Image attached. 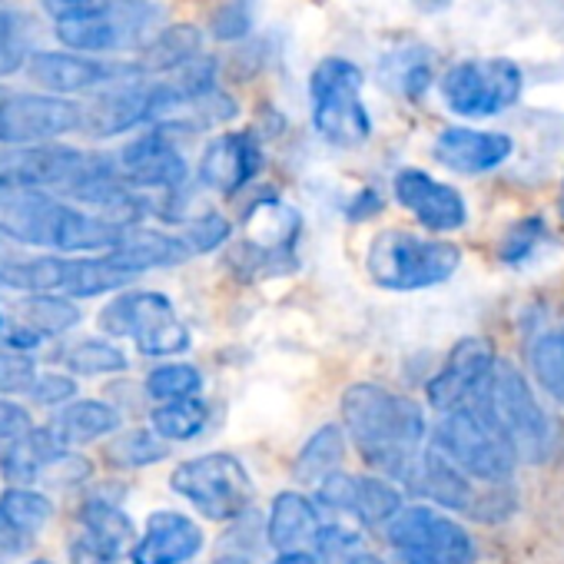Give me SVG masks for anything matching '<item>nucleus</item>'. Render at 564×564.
I'll use <instances>...</instances> for the list:
<instances>
[{
	"label": "nucleus",
	"instance_id": "nucleus-53",
	"mask_svg": "<svg viewBox=\"0 0 564 564\" xmlns=\"http://www.w3.org/2000/svg\"><path fill=\"white\" fill-rule=\"evenodd\" d=\"M216 564H246V561L242 557H219Z\"/></svg>",
	"mask_w": 564,
	"mask_h": 564
},
{
	"label": "nucleus",
	"instance_id": "nucleus-11",
	"mask_svg": "<svg viewBox=\"0 0 564 564\" xmlns=\"http://www.w3.org/2000/svg\"><path fill=\"white\" fill-rule=\"evenodd\" d=\"M163 21L160 8L150 0H113V4L87 21H67L57 28V37L70 51H87V54H110V51H130V47H147L160 31L156 24Z\"/></svg>",
	"mask_w": 564,
	"mask_h": 564
},
{
	"label": "nucleus",
	"instance_id": "nucleus-24",
	"mask_svg": "<svg viewBox=\"0 0 564 564\" xmlns=\"http://www.w3.org/2000/svg\"><path fill=\"white\" fill-rule=\"evenodd\" d=\"M147 120H150V87H140L133 80L113 84V90L100 94L84 110V130L94 137H117Z\"/></svg>",
	"mask_w": 564,
	"mask_h": 564
},
{
	"label": "nucleus",
	"instance_id": "nucleus-39",
	"mask_svg": "<svg viewBox=\"0 0 564 564\" xmlns=\"http://www.w3.org/2000/svg\"><path fill=\"white\" fill-rule=\"evenodd\" d=\"M163 442L166 438L156 435V432L133 429V432H123L120 438H113L110 448H107V455L120 468H143V465H153V462H163L166 458V445Z\"/></svg>",
	"mask_w": 564,
	"mask_h": 564
},
{
	"label": "nucleus",
	"instance_id": "nucleus-27",
	"mask_svg": "<svg viewBox=\"0 0 564 564\" xmlns=\"http://www.w3.org/2000/svg\"><path fill=\"white\" fill-rule=\"evenodd\" d=\"M409 485H412L419 495H429V498H432L435 505H442V508H455V511L471 508V485L465 481L462 468H458L452 458H445L438 448L422 452V458H419V465H415Z\"/></svg>",
	"mask_w": 564,
	"mask_h": 564
},
{
	"label": "nucleus",
	"instance_id": "nucleus-50",
	"mask_svg": "<svg viewBox=\"0 0 564 564\" xmlns=\"http://www.w3.org/2000/svg\"><path fill=\"white\" fill-rule=\"evenodd\" d=\"M326 564H386L379 554H369V551H343V554H333Z\"/></svg>",
	"mask_w": 564,
	"mask_h": 564
},
{
	"label": "nucleus",
	"instance_id": "nucleus-42",
	"mask_svg": "<svg viewBox=\"0 0 564 564\" xmlns=\"http://www.w3.org/2000/svg\"><path fill=\"white\" fill-rule=\"evenodd\" d=\"M180 239L189 246V252H209V249H216V246H223L229 239V223H226L223 213H203V216H196V219H189L183 226Z\"/></svg>",
	"mask_w": 564,
	"mask_h": 564
},
{
	"label": "nucleus",
	"instance_id": "nucleus-13",
	"mask_svg": "<svg viewBox=\"0 0 564 564\" xmlns=\"http://www.w3.org/2000/svg\"><path fill=\"white\" fill-rule=\"evenodd\" d=\"M140 74H143L140 64H107L94 57L57 54V51L31 57V77L51 94H84V90L107 87V84L137 80Z\"/></svg>",
	"mask_w": 564,
	"mask_h": 564
},
{
	"label": "nucleus",
	"instance_id": "nucleus-52",
	"mask_svg": "<svg viewBox=\"0 0 564 564\" xmlns=\"http://www.w3.org/2000/svg\"><path fill=\"white\" fill-rule=\"evenodd\" d=\"M445 4H448V0H415L419 11H442Z\"/></svg>",
	"mask_w": 564,
	"mask_h": 564
},
{
	"label": "nucleus",
	"instance_id": "nucleus-6",
	"mask_svg": "<svg viewBox=\"0 0 564 564\" xmlns=\"http://www.w3.org/2000/svg\"><path fill=\"white\" fill-rule=\"evenodd\" d=\"M432 438L445 458L481 481H508L514 471V448L475 405L448 409L438 419Z\"/></svg>",
	"mask_w": 564,
	"mask_h": 564
},
{
	"label": "nucleus",
	"instance_id": "nucleus-21",
	"mask_svg": "<svg viewBox=\"0 0 564 564\" xmlns=\"http://www.w3.org/2000/svg\"><path fill=\"white\" fill-rule=\"evenodd\" d=\"M80 521H84V534L77 541V554H87L94 564L117 561L123 551H133L137 544L133 521L113 501L90 498L80 511Z\"/></svg>",
	"mask_w": 564,
	"mask_h": 564
},
{
	"label": "nucleus",
	"instance_id": "nucleus-32",
	"mask_svg": "<svg viewBox=\"0 0 564 564\" xmlns=\"http://www.w3.org/2000/svg\"><path fill=\"white\" fill-rule=\"evenodd\" d=\"M382 80L402 94V97H419L429 80H432V61H429V51L419 47V44H405L392 54H386L382 61Z\"/></svg>",
	"mask_w": 564,
	"mask_h": 564
},
{
	"label": "nucleus",
	"instance_id": "nucleus-55",
	"mask_svg": "<svg viewBox=\"0 0 564 564\" xmlns=\"http://www.w3.org/2000/svg\"><path fill=\"white\" fill-rule=\"evenodd\" d=\"M561 209H564V196H561Z\"/></svg>",
	"mask_w": 564,
	"mask_h": 564
},
{
	"label": "nucleus",
	"instance_id": "nucleus-47",
	"mask_svg": "<svg viewBox=\"0 0 564 564\" xmlns=\"http://www.w3.org/2000/svg\"><path fill=\"white\" fill-rule=\"evenodd\" d=\"M90 475V462L80 458V455H70V452H61L47 468H44V478L57 481V485H77Z\"/></svg>",
	"mask_w": 564,
	"mask_h": 564
},
{
	"label": "nucleus",
	"instance_id": "nucleus-29",
	"mask_svg": "<svg viewBox=\"0 0 564 564\" xmlns=\"http://www.w3.org/2000/svg\"><path fill=\"white\" fill-rule=\"evenodd\" d=\"M130 279L133 275L123 272L117 262H110L107 252L100 259H67L61 293L70 300H90V296H104L110 290H123Z\"/></svg>",
	"mask_w": 564,
	"mask_h": 564
},
{
	"label": "nucleus",
	"instance_id": "nucleus-18",
	"mask_svg": "<svg viewBox=\"0 0 564 564\" xmlns=\"http://www.w3.org/2000/svg\"><path fill=\"white\" fill-rule=\"evenodd\" d=\"M435 160L455 173H488L498 163L508 160L511 153V137L495 133V130H468V127H452L442 130L435 140Z\"/></svg>",
	"mask_w": 564,
	"mask_h": 564
},
{
	"label": "nucleus",
	"instance_id": "nucleus-45",
	"mask_svg": "<svg viewBox=\"0 0 564 564\" xmlns=\"http://www.w3.org/2000/svg\"><path fill=\"white\" fill-rule=\"evenodd\" d=\"M77 395V382L70 376H61V372H44L37 376L34 389H31V399L37 405H64Z\"/></svg>",
	"mask_w": 564,
	"mask_h": 564
},
{
	"label": "nucleus",
	"instance_id": "nucleus-5",
	"mask_svg": "<svg viewBox=\"0 0 564 564\" xmlns=\"http://www.w3.org/2000/svg\"><path fill=\"white\" fill-rule=\"evenodd\" d=\"M362 70L346 57H326L310 80L313 127L333 147H362L372 133V120L362 104Z\"/></svg>",
	"mask_w": 564,
	"mask_h": 564
},
{
	"label": "nucleus",
	"instance_id": "nucleus-7",
	"mask_svg": "<svg viewBox=\"0 0 564 564\" xmlns=\"http://www.w3.org/2000/svg\"><path fill=\"white\" fill-rule=\"evenodd\" d=\"M100 329L133 339L143 356H180L189 349V329L163 293H123L110 300L100 313Z\"/></svg>",
	"mask_w": 564,
	"mask_h": 564
},
{
	"label": "nucleus",
	"instance_id": "nucleus-26",
	"mask_svg": "<svg viewBox=\"0 0 564 564\" xmlns=\"http://www.w3.org/2000/svg\"><path fill=\"white\" fill-rule=\"evenodd\" d=\"M67 452V445L61 442V435L51 429H31L28 435H18V438H4L0 445V471H4L11 481L24 485V481H34L44 475V468L61 455Z\"/></svg>",
	"mask_w": 564,
	"mask_h": 564
},
{
	"label": "nucleus",
	"instance_id": "nucleus-36",
	"mask_svg": "<svg viewBox=\"0 0 564 564\" xmlns=\"http://www.w3.org/2000/svg\"><path fill=\"white\" fill-rule=\"evenodd\" d=\"M531 369L541 389L564 405V329H551L531 346Z\"/></svg>",
	"mask_w": 564,
	"mask_h": 564
},
{
	"label": "nucleus",
	"instance_id": "nucleus-22",
	"mask_svg": "<svg viewBox=\"0 0 564 564\" xmlns=\"http://www.w3.org/2000/svg\"><path fill=\"white\" fill-rule=\"evenodd\" d=\"M296 236H300V213L279 199H265V203L252 206L246 216L242 252L252 256L259 265H265V259L286 256L290 246L296 242Z\"/></svg>",
	"mask_w": 564,
	"mask_h": 564
},
{
	"label": "nucleus",
	"instance_id": "nucleus-38",
	"mask_svg": "<svg viewBox=\"0 0 564 564\" xmlns=\"http://www.w3.org/2000/svg\"><path fill=\"white\" fill-rule=\"evenodd\" d=\"M64 362L74 376H110V372L127 369V356L113 343H104V339H84L70 346Z\"/></svg>",
	"mask_w": 564,
	"mask_h": 564
},
{
	"label": "nucleus",
	"instance_id": "nucleus-30",
	"mask_svg": "<svg viewBox=\"0 0 564 564\" xmlns=\"http://www.w3.org/2000/svg\"><path fill=\"white\" fill-rule=\"evenodd\" d=\"M199 47H203V37H199V31L193 24L166 28L143 47L140 70H163V74L180 70V67H186L189 61L199 57Z\"/></svg>",
	"mask_w": 564,
	"mask_h": 564
},
{
	"label": "nucleus",
	"instance_id": "nucleus-49",
	"mask_svg": "<svg viewBox=\"0 0 564 564\" xmlns=\"http://www.w3.org/2000/svg\"><path fill=\"white\" fill-rule=\"evenodd\" d=\"M28 541H31L28 534H21L14 524H8V521H4V514H0V551L18 554V551H24V544H28Z\"/></svg>",
	"mask_w": 564,
	"mask_h": 564
},
{
	"label": "nucleus",
	"instance_id": "nucleus-23",
	"mask_svg": "<svg viewBox=\"0 0 564 564\" xmlns=\"http://www.w3.org/2000/svg\"><path fill=\"white\" fill-rule=\"evenodd\" d=\"M323 521L316 505L300 491H279L269 511V541L279 554L316 547Z\"/></svg>",
	"mask_w": 564,
	"mask_h": 564
},
{
	"label": "nucleus",
	"instance_id": "nucleus-14",
	"mask_svg": "<svg viewBox=\"0 0 564 564\" xmlns=\"http://www.w3.org/2000/svg\"><path fill=\"white\" fill-rule=\"evenodd\" d=\"M395 199L432 232H452L462 229L468 219V206L462 199L458 189H452L448 183H438L435 176L422 173V170H399L392 180Z\"/></svg>",
	"mask_w": 564,
	"mask_h": 564
},
{
	"label": "nucleus",
	"instance_id": "nucleus-19",
	"mask_svg": "<svg viewBox=\"0 0 564 564\" xmlns=\"http://www.w3.org/2000/svg\"><path fill=\"white\" fill-rule=\"evenodd\" d=\"M259 163H262V153L252 133H223L206 147L199 160V180L209 189L236 193L256 176Z\"/></svg>",
	"mask_w": 564,
	"mask_h": 564
},
{
	"label": "nucleus",
	"instance_id": "nucleus-2",
	"mask_svg": "<svg viewBox=\"0 0 564 564\" xmlns=\"http://www.w3.org/2000/svg\"><path fill=\"white\" fill-rule=\"evenodd\" d=\"M130 223L110 216H87L44 189L11 186L0 193V229L28 246H54L67 252H107L113 249Z\"/></svg>",
	"mask_w": 564,
	"mask_h": 564
},
{
	"label": "nucleus",
	"instance_id": "nucleus-28",
	"mask_svg": "<svg viewBox=\"0 0 564 564\" xmlns=\"http://www.w3.org/2000/svg\"><path fill=\"white\" fill-rule=\"evenodd\" d=\"M117 429H120V412L97 399L70 402L54 422V432L61 435L64 445H84V442L104 438Z\"/></svg>",
	"mask_w": 564,
	"mask_h": 564
},
{
	"label": "nucleus",
	"instance_id": "nucleus-1",
	"mask_svg": "<svg viewBox=\"0 0 564 564\" xmlns=\"http://www.w3.org/2000/svg\"><path fill=\"white\" fill-rule=\"evenodd\" d=\"M343 419L362 458L409 485L425 442L422 409L386 386L359 382L343 392Z\"/></svg>",
	"mask_w": 564,
	"mask_h": 564
},
{
	"label": "nucleus",
	"instance_id": "nucleus-33",
	"mask_svg": "<svg viewBox=\"0 0 564 564\" xmlns=\"http://www.w3.org/2000/svg\"><path fill=\"white\" fill-rule=\"evenodd\" d=\"M206 419H209L206 402L189 395V399H173V402H163L160 409H153L150 425L166 442H186V438H196L206 429Z\"/></svg>",
	"mask_w": 564,
	"mask_h": 564
},
{
	"label": "nucleus",
	"instance_id": "nucleus-15",
	"mask_svg": "<svg viewBox=\"0 0 564 564\" xmlns=\"http://www.w3.org/2000/svg\"><path fill=\"white\" fill-rule=\"evenodd\" d=\"M120 173L143 189H163L173 193L186 180V160L166 137V130H153L147 137H137L123 147L117 156Z\"/></svg>",
	"mask_w": 564,
	"mask_h": 564
},
{
	"label": "nucleus",
	"instance_id": "nucleus-17",
	"mask_svg": "<svg viewBox=\"0 0 564 564\" xmlns=\"http://www.w3.org/2000/svg\"><path fill=\"white\" fill-rule=\"evenodd\" d=\"M319 501L336 511H349L366 524L389 521L402 511V491L372 475H329L319 485Z\"/></svg>",
	"mask_w": 564,
	"mask_h": 564
},
{
	"label": "nucleus",
	"instance_id": "nucleus-40",
	"mask_svg": "<svg viewBox=\"0 0 564 564\" xmlns=\"http://www.w3.org/2000/svg\"><path fill=\"white\" fill-rule=\"evenodd\" d=\"M203 389V376L196 366H186V362H170V366H160L147 376V392L156 399V402H173V399H189Z\"/></svg>",
	"mask_w": 564,
	"mask_h": 564
},
{
	"label": "nucleus",
	"instance_id": "nucleus-51",
	"mask_svg": "<svg viewBox=\"0 0 564 564\" xmlns=\"http://www.w3.org/2000/svg\"><path fill=\"white\" fill-rule=\"evenodd\" d=\"M275 564H319L310 551H290V554H279Z\"/></svg>",
	"mask_w": 564,
	"mask_h": 564
},
{
	"label": "nucleus",
	"instance_id": "nucleus-8",
	"mask_svg": "<svg viewBox=\"0 0 564 564\" xmlns=\"http://www.w3.org/2000/svg\"><path fill=\"white\" fill-rule=\"evenodd\" d=\"M170 485L209 521H232L252 501V481H249L242 462L226 452H213V455L183 462L170 475Z\"/></svg>",
	"mask_w": 564,
	"mask_h": 564
},
{
	"label": "nucleus",
	"instance_id": "nucleus-41",
	"mask_svg": "<svg viewBox=\"0 0 564 564\" xmlns=\"http://www.w3.org/2000/svg\"><path fill=\"white\" fill-rule=\"evenodd\" d=\"M37 382V366L24 349L0 352V392L4 395H24Z\"/></svg>",
	"mask_w": 564,
	"mask_h": 564
},
{
	"label": "nucleus",
	"instance_id": "nucleus-4",
	"mask_svg": "<svg viewBox=\"0 0 564 564\" xmlns=\"http://www.w3.org/2000/svg\"><path fill=\"white\" fill-rule=\"evenodd\" d=\"M462 262V252L455 242L429 239L409 229H382L372 236L366 252V269L382 290L412 293L429 290L438 282L452 279Z\"/></svg>",
	"mask_w": 564,
	"mask_h": 564
},
{
	"label": "nucleus",
	"instance_id": "nucleus-3",
	"mask_svg": "<svg viewBox=\"0 0 564 564\" xmlns=\"http://www.w3.org/2000/svg\"><path fill=\"white\" fill-rule=\"evenodd\" d=\"M475 409L508 438L521 462H544L557 448V425L538 405L524 376L508 362L495 359L485 386L475 395Z\"/></svg>",
	"mask_w": 564,
	"mask_h": 564
},
{
	"label": "nucleus",
	"instance_id": "nucleus-54",
	"mask_svg": "<svg viewBox=\"0 0 564 564\" xmlns=\"http://www.w3.org/2000/svg\"><path fill=\"white\" fill-rule=\"evenodd\" d=\"M31 564H51V561H31Z\"/></svg>",
	"mask_w": 564,
	"mask_h": 564
},
{
	"label": "nucleus",
	"instance_id": "nucleus-44",
	"mask_svg": "<svg viewBox=\"0 0 564 564\" xmlns=\"http://www.w3.org/2000/svg\"><path fill=\"white\" fill-rule=\"evenodd\" d=\"M541 232H544V223L538 219V216H531V219H524V223H518L508 236H505V246H501V259L505 262H521L534 246H538V239H541Z\"/></svg>",
	"mask_w": 564,
	"mask_h": 564
},
{
	"label": "nucleus",
	"instance_id": "nucleus-46",
	"mask_svg": "<svg viewBox=\"0 0 564 564\" xmlns=\"http://www.w3.org/2000/svg\"><path fill=\"white\" fill-rule=\"evenodd\" d=\"M249 31V8L246 0H229L213 14V34L219 41H236Z\"/></svg>",
	"mask_w": 564,
	"mask_h": 564
},
{
	"label": "nucleus",
	"instance_id": "nucleus-31",
	"mask_svg": "<svg viewBox=\"0 0 564 564\" xmlns=\"http://www.w3.org/2000/svg\"><path fill=\"white\" fill-rule=\"evenodd\" d=\"M346 458V435L339 425H323L300 452L296 458V478L310 485H323L329 475L343 468Z\"/></svg>",
	"mask_w": 564,
	"mask_h": 564
},
{
	"label": "nucleus",
	"instance_id": "nucleus-20",
	"mask_svg": "<svg viewBox=\"0 0 564 564\" xmlns=\"http://www.w3.org/2000/svg\"><path fill=\"white\" fill-rule=\"evenodd\" d=\"M203 547V531L196 521L176 511H156L147 521L143 538L133 544V564H183Z\"/></svg>",
	"mask_w": 564,
	"mask_h": 564
},
{
	"label": "nucleus",
	"instance_id": "nucleus-56",
	"mask_svg": "<svg viewBox=\"0 0 564 564\" xmlns=\"http://www.w3.org/2000/svg\"><path fill=\"white\" fill-rule=\"evenodd\" d=\"M0 236H4V229H0Z\"/></svg>",
	"mask_w": 564,
	"mask_h": 564
},
{
	"label": "nucleus",
	"instance_id": "nucleus-25",
	"mask_svg": "<svg viewBox=\"0 0 564 564\" xmlns=\"http://www.w3.org/2000/svg\"><path fill=\"white\" fill-rule=\"evenodd\" d=\"M110 262H117L123 272H130L133 279L147 269H156V265H176L183 259H189V246L176 236H166V232H156V229H140V226H127L123 239L107 249Z\"/></svg>",
	"mask_w": 564,
	"mask_h": 564
},
{
	"label": "nucleus",
	"instance_id": "nucleus-16",
	"mask_svg": "<svg viewBox=\"0 0 564 564\" xmlns=\"http://www.w3.org/2000/svg\"><path fill=\"white\" fill-rule=\"evenodd\" d=\"M491 366H495V352L485 339H462L452 349L442 372L429 382V402L442 412L471 402L485 386Z\"/></svg>",
	"mask_w": 564,
	"mask_h": 564
},
{
	"label": "nucleus",
	"instance_id": "nucleus-37",
	"mask_svg": "<svg viewBox=\"0 0 564 564\" xmlns=\"http://www.w3.org/2000/svg\"><path fill=\"white\" fill-rule=\"evenodd\" d=\"M37 37V21L24 11H0V74H11Z\"/></svg>",
	"mask_w": 564,
	"mask_h": 564
},
{
	"label": "nucleus",
	"instance_id": "nucleus-9",
	"mask_svg": "<svg viewBox=\"0 0 564 564\" xmlns=\"http://www.w3.org/2000/svg\"><path fill=\"white\" fill-rule=\"evenodd\" d=\"M389 544L405 564H475L478 557L471 534L432 508L399 511L389 524Z\"/></svg>",
	"mask_w": 564,
	"mask_h": 564
},
{
	"label": "nucleus",
	"instance_id": "nucleus-43",
	"mask_svg": "<svg viewBox=\"0 0 564 564\" xmlns=\"http://www.w3.org/2000/svg\"><path fill=\"white\" fill-rule=\"evenodd\" d=\"M110 4H113V0H41L44 14L54 18L57 24L97 18V14H104Z\"/></svg>",
	"mask_w": 564,
	"mask_h": 564
},
{
	"label": "nucleus",
	"instance_id": "nucleus-12",
	"mask_svg": "<svg viewBox=\"0 0 564 564\" xmlns=\"http://www.w3.org/2000/svg\"><path fill=\"white\" fill-rule=\"evenodd\" d=\"M84 127V107L61 94H14L0 87V143L37 147Z\"/></svg>",
	"mask_w": 564,
	"mask_h": 564
},
{
	"label": "nucleus",
	"instance_id": "nucleus-34",
	"mask_svg": "<svg viewBox=\"0 0 564 564\" xmlns=\"http://www.w3.org/2000/svg\"><path fill=\"white\" fill-rule=\"evenodd\" d=\"M18 313L41 336H61L80 323V310L67 296H54V293H34V296L21 300Z\"/></svg>",
	"mask_w": 564,
	"mask_h": 564
},
{
	"label": "nucleus",
	"instance_id": "nucleus-10",
	"mask_svg": "<svg viewBox=\"0 0 564 564\" xmlns=\"http://www.w3.org/2000/svg\"><path fill=\"white\" fill-rule=\"evenodd\" d=\"M521 70L508 57L462 61L442 77L445 104L462 117H495L521 97Z\"/></svg>",
	"mask_w": 564,
	"mask_h": 564
},
{
	"label": "nucleus",
	"instance_id": "nucleus-35",
	"mask_svg": "<svg viewBox=\"0 0 564 564\" xmlns=\"http://www.w3.org/2000/svg\"><path fill=\"white\" fill-rule=\"evenodd\" d=\"M0 514H4L8 524H14L21 534L31 538L54 518V501L31 488H8L0 495Z\"/></svg>",
	"mask_w": 564,
	"mask_h": 564
},
{
	"label": "nucleus",
	"instance_id": "nucleus-48",
	"mask_svg": "<svg viewBox=\"0 0 564 564\" xmlns=\"http://www.w3.org/2000/svg\"><path fill=\"white\" fill-rule=\"evenodd\" d=\"M31 429H34V422H31L28 409L0 399V438H18V435H28Z\"/></svg>",
	"mask_w": 564,
	"mask_h": 564
}]
</instances>
